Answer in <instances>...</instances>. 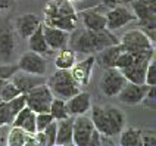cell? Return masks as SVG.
Segmentation results:
<instances>
[{"instance_id": "cell-1", "label": "cell", "mask_w": 156, "mask_h": 146, "mask_svg": "<svg viewBox=\"0 0 156 146\" xmlns=\"http://www.w3.org/2000/svg\"><path fill=\"white\" fill-rule=\"evenodd\" d=\"M46 84L52 90L55 97L69 99L81 90V86L71 75L69 69H56L49 78H46Z\"/></svg>"}, {"instance_id": "cell-2", "label": "cell", "mask_w": 156, "mask_h": 146, "mask_svg": "<svg viewBox=\"0 0 156 146\" xmlns=\"http://www.w3.org/2000/svg\"><path fill=\"white\" fill-rule=\"evenodd\" d=\"M122 50H127L136 56L155 55V44L147 38L141 30H130L119 38Z\"/></svg>"}, {"instance_id": "cell-3", "label": "cell", "mask_w": 156, "mask_h": 146, "mask_svg": "<svg viewBox=\"0 0 156 146\" xmlns=\"http://www.w3.org/2000/svg\"><path fill=\"white\" fill-rule=\"evenodd\" d=\"M16 65L19 71H24V72H28V74H34V75L46 77L47 72H49L47 58L33 50L25 52L24 55H21Z\"/></svg>"}, {"instance_id": "cell-4", "label": "cell", "mask_w": 156, "mask_h": 146, "mask_svg": "<svg viewBox=\"0 0 156 146\" xmlns=\"http://www.w3.org/2000/svg\"><path fill=\"white\" fill-rule=\"evenodd\" d=\"M25 97L27 106L37 114V112H49L50 103L55 96H53L52 90L49 89V86L43 83L40 86L34 87L33 90H30L28 93H25Z\"/></svg>"}, {"instance_id": "cell-5", "label": "cell", "mask_w": 156, "mask_h": 146, "mask_svg": "<svg viewBox=\"0 0 156 146\" xmlns=\"http://www.w3.org/2000/svg\"><path fill=\"white\" fill-rule=\"evenodd\" d=\"M108 8L103 3L97 5L96 8H88L84 10L77 12L78 22H81L84 28L87 30H93V31H100L106 28V13Z\"/></svg>"}, {"instance_id": "cell-6", "label": "cell", "mask_w": 156, "mask_h": 146, "mask_svg": "<svg viewBox=\"0 0 156 146\" xmlns=\"http://www.w3.org/2000/svg\"><path fill=\"white\" fill-rule=\"evenodd\" d=\"M127 78L124 77L118 68H108L103 69V75L100 78V92L106 97H116V95L121 92V89L125 86Z\"/></svg>"}, {"instance_id": "cell-7", "label": "cell", "mask_w": 156, "mask_h": 146, "mask_svg": "<svg viewBox=\"0 0 156 146\" xmlns=\"http://www.w3.org/2000/svg\"><path fill=\"white\" fill-rule=\"evenodd\" d=\"M105 16H106V28L111 31L119 30V28L128 25L130 22H134L137 19L136 15L133 13V10H130L127 6H124L121 3L108 9Z\"/></svg>"}, {"instance_id": "cell-8", "label": "cell", "mask_w": 156, "mask_h": 146, "mask_svg": "<svg viewBox=\"0 0 156 146\" xmlns=\"http://www.w3.org/2000/svg\"><path fill=\"white\" fill-rule=\"evenodd\" d=\"M68 47H71L77 53L83 55H94L93 49V40H91V31L84 27H77L69 33Z\"/></svg>"}, {"instance_id": "cell-9", "label": "cell", "mask_w": 156, "mask_h": 146, "mask_svg": "<svg viewBox=\"0 0 156 146\" xmlns=\"http://www.w3.org/2000/svg\"><path fill=\"white\" fill-rule=\"evenodd\" d=\"M93 130H94L93 121H91V118L86 117V114L74 117V122H72V145L88 146Z\"/></svg>"}, {"instance_id": "cell-10", "label": "cell", "mask_w": 156, "mask_h": 146, "mask_svg": "<svg viewBox=\"0 0 156 146\" xmlns=\"http://www.w3.org/2000/svg\"><path fill=\"white\" fill-rule=\"evenodd\" d=\"M147 84H137V83H131L127 81L125 86L121 89V92L116 95L118 100L124 105H128V106H134V105H140L144 95L147 93L149 90Z\"/></svg>"}, {"instance_id": "cell-11", "label": "cell", "mask_w": 156, "mask_h": 146, "mask_svg": "<svg viewBox=\"0 0 156 146\" xmlns=\"http://www.w3.org/2000/svg\"><path fill=\"white\" fill-rule=\"evenodd\" d=\"M94 69V56L93 55H86V58L80 62H75L69 69L71 75L81 87H87L90 84V80L93 75Z\"/></svg>"}, {"instance_id": "cell-12", "label": "cell", "mask_w": 156, "mask_h": 146, "mask_svg": "<svg viewBox=\"0 0 156 146\" xmlns=\"http://www.w3.org/2000/svg\"><path fill=\"white\" fill-rule=\"evenodd\" d=\"M155 55H147V56H137L136 60L131 64L130 67L124 69H119L127 81L137 83V84H144V75H146V68H147L149 60L152 59Z\"/></svg>"}, {"instance_id": "cell-13", "label": "cell", "mask_w": 156, "mask_h": 146, "mask_svg": "<svg viewBox=\"0 0 156 146\" xmlns=\"http://www.w3.org/2000/svg\"><path fill=\"white\" fill-rule=\"evenodd\" d=\"M41 25H43V34L46 38V43L53 52H58L68 46V40H69L68 31L56 28V27L46 25V24H41Z\"/></svg>"}, {"instance_id": "cell-14", "label": "cell", "mask_w": 156, "mask_h": 146, "mask_svg": "<svg viewBox=\"0 0 156 146\" xmlns=\"http://www.w3.org/2000/svg\"><path fill=\"white\" fill-rule=\"evenodd\" d=\"M90 106H91V96L86 90H80L69 99H66V108L69 117L84 115L90 111Z\"/></svg>"}, {"instance_id": "cell-15", "label": "cell", "mask_w": 156, "mask_h": 146, "mask_svg": "<svg viewBox=\"0 0 156 146\" xmlns=\"http://www.w3.org/2000/svg\"><path fill=\"white\" fill-rule=\"evenodd\" d=\"M44 18L75 16L77 10L71 0H50L44 6Z\"/></svg>"}, {"instance_id": "cell-16", "label": "cell", "mask_w": 156, "mask_h": 146, "mask_svg": "<svg viewBox=\"0 0 156 146\" xmlns=\"http://www.w3.org/2000/svg\"><path fill=\"white\" fill-rule=\"evenodd\" d=\"M90 111H91V121H93V126L94 129L102 134V136H108V137H113L116 136L115 131L112 129V124L108 118L105 108L102 105H91L90 106Z\"/></svg>"}, {"instance_id": "cell-17", "label": "cell", "mask_w": 156, "mask_h": 146, "mask_svg": "<svg viewBox=\"0 0 156 146\" xmlns=\"http://www.w3.org/2000/svg\"><path fill=\"white\" fill-rule=\"evenodd\" d=\"M10 81L18 87V90H19L21 93L25 95L30 90H33L34 87L46 83V77L28 74V72H24V71H19V69H18L16 72L10 77Z\"/></svg>"}, {"instance_id": "cell-18", "label": "cell", "mask_w": 156, "mask_h": 146, "mask_svg": "<svg viewBox=\"0 0 156 146\" xmlns=\"http://www.w3.org/2000/svg\"><path fill=\"white\" fill-rule=\"evenodd\" d=\"M41 25V19L34 15V13H25V15H21L15 19V31L18 33V35L21 38L27 40L30 35L34 33L38 27Z\"/></svg>"}, {"instance_id": "cell-19", "label": "cell", "mask_w": 156, "mask_h": 146, "mask_svg": "<svg viewBox=\"0 0 156 146\" xmlns=\"http://www.w3.org/2000/svg\"><path fill=\"white\" fill-rule=\"evenodd\" d=\"M131 3V10L136 15V21H155L156 0H127Z\"/></svg>"}, {"instance_id": "cell-20", "label": "cell", "mask_w": 156, "mask_h": 146, "mask_svg": "<svg viewBox=\"0 0 156 146\" xmlns=\"http://www.w3.org/2000/svg\"><path fill=\"white\" fill-rule=\"evenodd\" d=\"M121 46L118 44H111L108 47H103L102 50L96 52L94 55V64H97L102 69H108V68H115V62L118 55L121 53Z\"/></svg>"}, {"instance_id": "cell-21", "label": "cell", "mask_w": 156, "mask_h": 146, "mask_svg": "<svg viewBox=\"0 0 156 146\" xmlns=\"http://www.w3.org/2000/svg\"><path fill=\"white\" fill-rule=\"evenodd\" d=\"M13 50H15V35L13 31L6 27L0 31V60L3 64L10 62Z\"/></svg>"}, {"instance_id": "cell-22", "label": "cell", "mask_w": 156, "mask_h": 146, "mask_svg": "<svg viewBox=\"0 0 156 146\" xmlns=\"http://www.w3.org/2000/svg\"><path fill=\"white\" fill-rule=\"evenodd\" d=\"M12 126L21 127L22 130H25L27 133L34 134L35 131V112L33 109H30L28 106H24L21 111L15 115V118L12 121Z\"/></svg>"}, {"instance_id": "cell-23", "label": "cell", "mask_w": 156, "mask_h": 146, "mask_svg": "<svg viewBox=\"0 0 156 146\" xmlns=\"http://www.w3.org/2000/svg\"><path fill=\"white\" fill-rule=\"evenodd\" d=\"M41 24H43V22H41ZM27 40H28V47H30V50L37 52V53L43 55L46 58H49V56L53 53V50L47 46V43H46V38H44V34H43V25L38 27Z\"/></svg>"}, {"instance_id": "cell-24", "label": "cell", "mask_w": 156, "mask_h": 146, "mask_svg": "<svg viewBox=\"0 0 156 146\" xmlns=\"http://www.w3.org/2000/svg\"><path fill=\"white\" fill-rule=\"evenodd\" d=\"M56 122H58L56 145L71 146L72 145V122H74V117H68V118L59 120Z\"/></svg>"}, {"instance_id": "cell-25", "label": "cell", "mask_w": 156, "mask_h": 146, "mask_svg": "<svg viewBox=\"0 0 156 146\" xmlns=\"http://www.w3.org/2000/svg\"><path fill=\"white\" fill-rule=\"evenodd\" d=\"M6 143L9 146H28V145H35L34 134L27 133L25 130H22L21 127L12 126V129L9 131Z\"/></svg>"}, {"instance_id": "cell-26", "label": "cell", "mask_w": 156, "mask_h": 146, "mask_svg": "<svg viewBox=\"0 0 156 146\" xmlns=\"http://www.w3.org/2000/svg\"><path fill=\"white\" fill-rule=\"evenodd\" d=\"M105 112L108 115V118L112 124V129L115 131V134H119L121 130L127 126V118H125V114L118 108V106H113V105H106L103 106Z\"/></svg>"}, {"instance_id": "cell-27", "label": "cell", "mask_w": 156, "mask_h": 146, "mask_svg": "<svg viewBox=\"0 0 156 146\" xmlns=\"http://www.w3.org/2000/svg\"><path fill=\"white\" fill-rule=\"evenodd\" d=\"M75 62H77V52H74L68 46L58 50V55L55 56L56 69H71Z\"/></svg>"}, {"instance_id": "cell-28", "label": "cell", "mask_w": 156, "mask_h": 146, "mask_svg": "<svg viewBox=\"0 0 156 146\" xmlns=\"http://www.w3.org/2000/svg\"><path fill=\"white\" fill-rule=\"evenodd\" d=\"M119 145L121 146H141V130L136 127H124L121 130Z\"/></svg>"}, {"instance_id": "cell-29", "label": "cell", "mask_w": 156, "mask_h": 146, "mask_svg": "<svg viewBox=\"0 0 156 146\" xmlns=\"http://www.w3.org/2000/svg\"><path fill=\"white\" fill-rule=\"evenodd\" d=\"M46 25L50 27H56V28H61L71 33L74 28L78 27V16H58V18H44V22Z\"/></svg>"}, {"instance_id": "cell-30", "label": "cell", "mask_w": 156, "mask_h": 146, "mask_svg": "<svg viewBox=\"0 0 156 146\" xmlns=\"http://www.w3.org/2000/svg\"><path fill=\"white\" fill-rule=\"evenodd\" d=\"M49 112H50V115L53 117L55 121H59L69 117L68 108H66V100L61 99V97H53L52 103H50V108H49Z\"/></svg>"}, {"instance_id": "cell-31", "label": "cell", "mask_w": 156, "mask_h": 146, "mask_svg": "<svg viewBox=\"0 0 156 146\" xmlns=\"http://www.w3.org/2000/svg\"><path fill=\"white\" fill-rule=\"evenodd\" d=\"M19 93H21V92H19L18 87L10 81V78H9V80H3V83H2V86H0V100L8 102L10 99H13L15 96H18Z\"/></svg>"}, {"instance_id": "cell-32", "label": "cell", "mask_w": 156, "mask_h": 146, "mask_svg": "<svg viewBox=\"0 0 156 146\" xmlns=\"http://www.w3.org/2000/svg\"><path fill=\"white\" fill-rule=\"evenodd\" d=\"M136 58H137V56L130 53V52L121 50V53H119L118 58H116V62H115V68H118V69L127 68V67H130L131 64L136 60Z\"/></svg>"}, {"instance_id": "cell-33", "label": "cell", "mask_w": 156, "mask_h": 146, "mask_svg": "<svg viewBox=\"0 0 156 146\" xmlns=\"http://www.w3.org/2000/svg\"><path fill=\"white\" fill-rule=\"evenodd\" d=\"M155 103H156V86H150L140 105H143L147 111L155 114Z\"/></svg>"}, {"instance_id": "cell-34", "label": "cell", "mask_w": 156, "mask_h": 146, "mask_svg": "<svg viewBox=\"0 0 156 146\" xmlns=\"http://www.w3.org/2000/svg\"><path fill=\"white\" fill-rule=\"evenodd\" d=\"M140 30L147 35V38L155 44L156 40V22L155 21H139Z\"/></svg>"}, {"instance_id": "cell-35", "label": "cell", "mask_w": 156, "mask_h": 146, "mask_svg": "<svg viewBox=\"0 0 156 146\" xmlns=\"http://www.w3.org/2000/svg\"><path fill=\"white\" fill-rule=\"evenodd\" d=\"M12 121H13V115L9 109L8 102L0 100V127L12 126Z\"/></svg>"}, {"instance_id": "cell-36", "label": "cell", "mask_w": 156, "mask_h": 146, "mask_svg": "<svg viewBox=\"0 0 156 146\" xmlns=\"http://www.w3.org/2000/svg\"><path fill=\"white\" fill-rule=\"evenodd\" d=\"M52 121L53 117L50 115V112H37L35 114V130L37 131H43Z\"/></svg>"}, {"instance_id": "cell-37", "label": "cell", "mask_w": 156, "mask_h": 146, "mask_svg": "<svg viewBox=\"0 0 156 146\" xmlns=\"http://www.w3.org/2000/svg\"><path fill=\"white\" fill-rule=\"evenodd\" d=\"M144 84H147V86H156V59H155V56L149 60V64H147L146 75H144Z\"/></svg>"}, {"instance_id": "cell-38", "label": "cell", "mask_w": 156, "mask_h": 146, "mask_svg": "<svg viewBox=\"0 0 156 146\" xmlns=\"http://www.w3.org/2000/svg\"><path fill=\"white\" fill-rule=\"evenodd\" d=\"M56 130H58V122L55 120L43 130L44 136H46V143H47V146L56 145Z\"/></svg>"}, {"instance_id": "cell-39", "label": "cell", "mask_w": 156, "mask_h": 146, "mask_svg": "<svg viewBox=\"0 0 156 146\" xmlns=\"http://www.w3.org/2000/svg\"><path fill=\"white\" fill-rule=\"evenodd\" d=\"M18 71L16 64H0V80H9Z\"/></svg>"}, {"instance_id": "cell-40", "label": "cell", "mask_w": 156, "mask_h": 146, "mask_svg": "<svg viewBox=\"0 0 156 146\" xmlns=\"http://www.w3.org/2000/svg\"><path fill=\"white\" fill-rule=\"evenodd\" d=\"M155 143H156L155 130H150V129L141 130V145L143 146H155Z\"/></svg>"}, {"instance_id": "cell-41", "label": "cell", "mask_w": 156, "mask_h": 146, "mask_svg": "<svg viewBox=\"0 0 156 146\" xmlns=\"http://www.w3.org/2000/svg\"><path fill=\"white\" fill-rule=\"evenodd\" d=\"M15 3V0H0V10H6V9L12 8Z\"/></svg>"}, {"instance_id": "cell-42", "label": "cell", "mask_w": 156, "mask_h": 146, "mask_svg": "<svg viewBox=\"0 0 156 146\" xmlns=\"http://www.w3.org/2000/svg\"><path fill=\"white\" fill-rule=\"evenodd\" d=\"M72 3H78V2H83V0H71Z\"/></svg>"}, {"instance_id": "cell-43", "label": "cell", "mask_w": 156, "mask_h": 146, "mask_svg": "<svg viewBox=\"0 0 156 146\" xmlns=\"http://www.w3.org/2000/svg\"><path fill=\"white\" fill-rule=\"evenodd\" d=\"M119 2H127V0H119Z\"/></svg>"}, {"instance_id": "cell-44", "label": "cell", "mask_w": 156, "mask_h": 146, "mask_svg": "<svg viewBox=\"0 0 156 146\" xmlns=\"http://www.w3.org/2000/svg\"><path fill=\"white\" fill-rule=\"evenodd\" d=\"M102 2H103V0H102Z\"/></svg>"}]
</instances>
